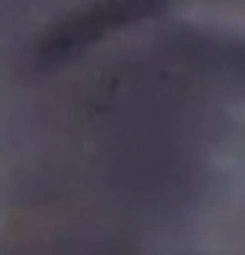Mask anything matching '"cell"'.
<instances>
[{
    "instance_id": "1",
    "label": "cell",
    "mask_w": 245,
    "mask_h": 255,
    "mask_svg": "<svg viewBox=\"0 0 245 255\" xmlns=\"http://www.w3.org/2000/svg\"><path fill=\"white\" fill-rule=\"evenodd\" d=\"M158 10H165V0H88L44 30V37L37 40V61L44 67L64 64L101 37L128 24L148 20Z\"/></svg>"
}]
</instances>
